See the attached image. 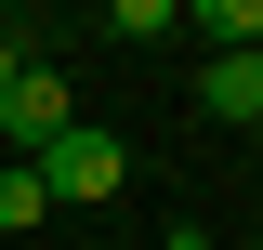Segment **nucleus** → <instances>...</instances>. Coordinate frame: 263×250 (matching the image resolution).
I'll return each instance as SVG.
<instances>
[{
  "label": "nucleus",
  "mask_w": 263,
  "mask_h": 250,
  "mask_svg": "<svg viewBox=\"0 0 263 250\" xmlns=\"http://www.w3.org/2000/svg\"><path fill=\"white\" fill-rule=\"evenodd\" d=\"M27 171H40V198L66 211V198H119V171H132V145H119V132H92V119H66L53 145L27 158Z\"/></svg>",
  "instance_id": "nucleus-1"
},
{
  "label": "nucleus",
  "mask_w": 263,
  "mask_h": 250,
  "mask_svg": "<svg viewBox=\"0 0 263 250\" xmlns=\"http://www.w3.org/2000/svg\"><path fill=\"white\" fill-rule=\"evenodd\" d=\"M66 119H79V93H66V66H40V53H27V66H13V93H0V132H13V145L40 158V145H53Z\"/></svg>",
  "instance_id": "nucleus-2"
},
{
  "label": "nucleus",
  "mask_w": 263,
  "mask_h": 250,
  "mask_svg": "<svg viewBox=\"0 0 263 250\" xmlns=\"http://www.w3.org/2000/svg\"><path fill=\"white\" fill-rule=\"evenodd\" d=\"M197 105H211L224 132L263 145V53H211V66H197Z\"/></svg>",
  "instance_id": "nucleus-3"
},
{
  "label": "nucleus",
  "mask_w": 263,
  "mask_h": 250,
  "mask_svg": "<svg viewBox=\"0 0 263 250\" xmlns=\"http://www.w3.org/2000/svg\"><path fill=\"white\" fill-rule=\"evenodd\" d=\"M184 27H197V40H224V53H263V0H197Z\"/></svg>",
  "instance_id": "nucleus-4"
},
{
  "label": "nucleus",
  "mask_w": 263,
  "mask_h": 250,
  "mask_svg": "<svg viewBox=\"0 0 263 250\" xmlns=\"http://www.w3.org/2000/svg\"><path fill=\"white\" fill-rule=\"evenodd\" d=\"M40 211H53V198H40V171H27V158H13V171H0V237H27Z\"/></svg>",
  "instance_id": "nucleus-5"
},
{
  "label": "nucleus",
  "mask_w": 263,
  "mask_h": 250,
  "mask_svg": "<svg viewBox=\"0 0 263 250\" xmlns=\"http://www.w3.org/2000/svg\"><path fill=\"white\" fill-rule=\"evenodd\" d=\"M171 250H211V237H197V224H171Z\"/></svg>",
  "instance_id": "nucleus-6"
}]
</instances>
